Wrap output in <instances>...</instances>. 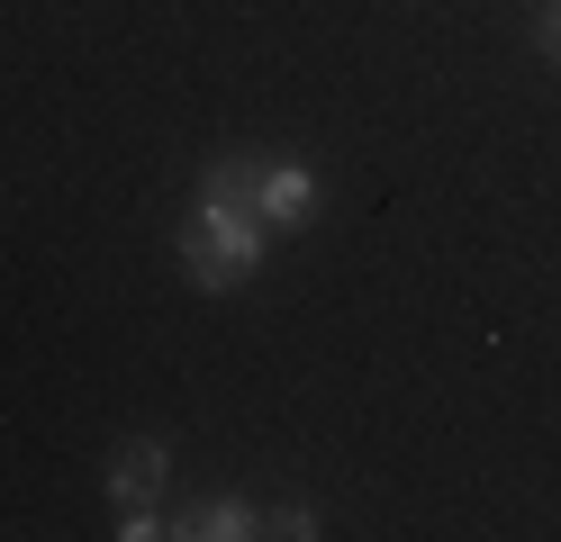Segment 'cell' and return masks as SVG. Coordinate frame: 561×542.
Returning <instances> with one entry per match:
<instances>
[{
	"label": "cell",
	"mask_w": 561,
	"mask_h": 542,
	"mask_svg": "<svg viewBox=\"0 0 561 542\" xmlns=\"http://www.w3.org/2000/svg\"><path fill=\"white\" fill-rule=\"evenodd\" d=\"M263 244H272V227L227 191V181L199 172V199L182 217V272L208 289V299H227V289H244V280L263 272Z\"/></svg>",
	"instance_id": "cell-1"
},
{
	"label": "cell",
	"mask_w": 561,
	"mask_h": 542,
	"mask_svg": "<svg viewBox=\"0 0 561 542\" xmlns=\"http://www.w3.org/2000/svg\"><path fill=\"white\" fill-rule=\"evenodd\" d=\"M208 181H227L272 235H299L308 217H318V172L299 154H227V163H208Z\"/></svg>",
	"instance_id": "cell-2"
},
{
	"label": "cell",
	"mask_w": 561,
	"mask_h": 542,
	"mask_svg": "<svg viewBox=\"0 0 561 542\" xmlns=\"http://www.w3.org/2000/svg\"><path fill=\"white\" fill-rule=\"evenodd\" d=\"M163 470H172V452L154 443V434H127V443L110 452V506H118V516L154 506V497H163Z\"/></svg>",
	"instance_id": "cell-3"
},
{
	"label": "cell",
	"mask_w": 561,
	"mask_h": 542,
	"mask_svg": "<svg viewBox=\"0 0 561 542\" xmlns=\"http://www.w3.org/2000/svg\"><path fill=\"white\" fill-rule=\"evenodd\" d=\"M172 533H191V542H244V533H263V516H254V497H199Z\"/></svg>",
	"instance_id": "cell-4"
},
{
	"label": "cell",
	"mask_w": 561,
	"mask_h": 542,
	"mask_svg": "<svg viewBox=\"0 0 561 542\" xmlns=\"http://www.w3.org/2000/svg\"><path fill=\"white\" fill-rule=\"evenodd\" d=\"M272 533H290V542H308V533H318V506H299V497H290V506H272Z\"/></svg>",
	"instance_id": "cell-5"
},
{
	"label": "cell",
	"mask_w": 561,
	"mask_h": 542,
	"mask_svg": "<svg viewBox=\"0 0 561 542\" xmlns=\"http://www.w3.org/2000/svg\"><path fill=\"white\" fill-rule=\"evenodd\" d=\"M154 533H172V524H154V506H136V516H118V542H154Z\"/></svg>",
	"instance_id": "cell-6"
},
{
	"label": "cell",
	"mask_w": 561,
	"mask_h": 542,
	"mask_svg": "<svg viewBox=\"0 0 561 542\" xmlns=\"http://www.w3.org/2000/svg\"><path fill=\"white\" fill-rule=\"evenodd\" d=\"M535 36H543V55L561 64V0H552V10H543V27H535Z\"/></svg>",
	"instance_id": "cell-7"
}]
</instances>
